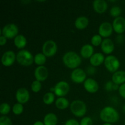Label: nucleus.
I'll return each mask as SVG.
<instances>
[{
    "label": "nucleus",
    "mask_w": 125,
    "mask_h": 125,
    "mask_svg": "<svg viewBox=\"0 0 125 125\" xmlns=\"http://www.w3.org/2000/svg\"><path fill=\"white\" fill-rule=\"evenodd\" d=\"M123 111H124L125 112V105L124 106H123Z\"/></svg>",
    "instance_id": "a19ab883"
},
{
    "label": "nucleus",
    "mask_w": 125,
    "mask_h": 125,
    "mask_svg": "<svg viewBox=\"0 0 125 125\" xmlns=\"http://www.w3.org/2000/svg\"><path fill=\"white\" fill-rule=\"evenodd\" d=\"M118 92H119V94L120 95V96L122 98L125 99V83L120 86L119 89H118Z\"/></svg>",
    "instance_id": "f704fd0d"
},
{
    "label": "nucleus",
    "mask_w": 125,
    "mask_h": 125,
    "mask_svg": "<svg viewBox=\"0 0 125 125\" xmlns=\"http://www.w3.org/2000/svg\"><path fill=\"white\" fill-rule=\"evenodd\" d=\"M89 20L88 18L84 16H81L76 19L74 22V26L76 28L79 30H83L88 26Z\"/></svg>",
    "instance_id": "412c9836"
},
{
    "label": "nucleus",
    "mask_w": 125,
    "mask_h": 125,
    "mask_svg": "<svg viewBox=\"0 0 125 125\" xmlns=\"http://www.w3.org/2000/svg\"><path fill=\"white\" fill-rule=\"evenodd\" d=\"M83 84L85 90L90 94H95L99 89L98 83L92 78H87Z\"/></svg>",
    "instance_id": "2eb2a0df"
},
{
    "label": "nucleus",
    "mask_w": 125,
    "mask_h": 125,
    "mask_svg": "<svg viewBox=\"0 0 125 125\" xmlns=\"http://www.w3.org/2000/svg\"><path fill=\"white\" fill-rule=\"evenodd\" d=\"M63 63L67 68L74 70L78 68L82 62V59L74 51L65 52L62 57Z\"/></svg>",
    "instance_id": "f03ea898"
},
{
    "label": "nucleus",
    "mask_w": 125,
    "mask_h": 125,
    "mask_svg": "<svg viewBox=\"0 0 125 125\" xmlns=\"http://www.w3.org/2000/svg\"><path fill=\"white\" fill-rule=\"evenodd\" d=\"M56 107L60 110H64L68 108L70 105L69 101L64 97H59L55 101Z\"/></svg>",
    "instance_id": "b1692460"
},
{
    "label": "nucleus",
    "mask_w": 125,
    "mask_h": 125,
    "mask_svg": "<svg viewBox=\"0 0 125 125\" xmlns=\"http://www.w3.org/2000/svg\"><path fill=\"white\" fill-rule=\"evenodd\" d=\"M103 125H112V124H110V123H104Z\"/></svg>",
    "instance_id": "ea45409f"
},
{
    "label": "nucleus",
    "mask_w": 125,
    "mask_h": 125,
    "mask_svg": "<svg viewBox=\"0 0 125 125\" xmlns=\"http://www.w3.org/2000/svg\"><path fill=\"white\" fill-rule=\"evenodd\" d=\"M11 107L7 103H3L0 106V114L2 115H6L10 112Z\"/></svg>",
    "instance_id": "c85d7f7f"
},
{
    "label": "nucleus",
    "mask_w": 125,
    "mask_h": 125,
    "mask_svg": "<svg viewBox=\"0 0 125 125\" xmlns=\"http://www.w3.org/2000/svg\"><path fill=\"white\" fill-rule=\"evenodd\" d=\"M48 70L45 66H38L34 71V76L36 80L43 82L48 77Z\"/></svg>",
    "instance_id": "ddd939ff"
},
{
    "label": "nucleus",
    "mask_w": 125,
    "mask_h": 125,
    "mask_svg": "<svg viewBox=\"0 0 125 125\" xmlns=\"http://www.w3.org/2000/svg\"><path fill=\"white\" fill-rule=\"evenodd\" d=\"M54 94L59 97H64L70 91V85L67 82L61 81L58 82L54 87Z\"/></svg>",
    "instance_id": "6e6552de"
},
{
    "label": "nucleus",
    "mask_w": 125,
    "mask_h": 125,
    "mask_svg": "<svg viewBox=\"0 0 125 125\" xmlns=\"http://www.w3.org/2000/svg\"><path fill=\"white\" fill-rule=\"evenodd\" d=\"M57 51V45L54 41L49 40L45 42L42 46V53L46 57L54 56Z\"/></svg>",
    "instance_id": "0eeeda50"
},
{
    "label": "nucleus",
    "mask_w": 125,
    "mask_h": 125,
    "mask_svg": "<svg viewBox=\"0 0 125 125\" xmlns=\"http://www.w3.org/2000/svg\"><path fill=\"white\" fill-rule=\"evenodd\" d=\"M104 64L107 70L112 73L117 72L120 66L118 59L113 55H109L105 57Z\"/></svg>",
    "instance_id": "39448f33"
},
{
    "label": "nucleus",
    "mask_w": 125,
    "mask_h": 125,
    "mask_svg": "<svg viewBox=\"0 0 125 125\" xmlns=\"http://www.w3.org/2000/svg\"><path fill=\"white\" fill-rule=\"evenodd\" d=\"M92 4L94 10L98 13H104L108 8L107 2L104 0H95Z\"/></svg>",
    "instance_id": "f3484780"
},
{
    "label": "nucleus",
    "mask_w": 125,
    "mask_h": 125,
    "mask_svg": "<svg viewBox=\"0 0 125 125\" xmlns=\"http://www.w3.org/2000/svg\"><path fill=\"white\" fill-rule=\"evenodd\" d=\"M114 48V43L111 39L109 38L103 39L101 45V50L103 53L110 54L113 52Z\"/></svg>",
    "instance_id": "dca6fc26"
},
{
    "label": "nucleus",
    "mask_w": 125,
    "mask_h": 125,
    "mask_svg": "<svg viewBox=\"0 0 125 125\" xmlns=\"http://www.w3.org/2000/svg\"><path fill=\"white\" fill-rule=\"evenodd\" d=\"M46 61V56L42 52H39L34 56V62L38 66L44 65Z\"/></svg>",
    "instance_id": "393cba45"
},
{
    "label": "nucleus",
    "mask_w": 125,
    "mask_h": 125,
    "mask_svg": "<svg viewBox=\"0 0 125 125\" xmlns=\"http://www.w3.org/2000/svg\"><path fill=\"white\" fill-rule=\"evenodd\" d=\"M65 125H80V124L76 120L69 119L65 122Z\"/></svg>",
    "instance_id": "c9c22d12"
},
{
    "label": "nucleus",
    "mask_w": 125,
    "mask_h": 125,
    "mask_svg": "<svg viewBox=\"0 0 125 125\" xmlns=\"http://www.w3.org/2000/svg\"><path fill=\"white\" fill-rule=\"evenodd\" d=\"M104 56L101 52H96L89 59L90 63L93 67H98L104 62Z\"/></svg>",
    "instance_id": "a211bd4d"
},
{
    "label": "nucleus",
    "mask_w": 125,
    "mask_h": 125,
    "mask_svg": "<svg viewBox=\"0 0 125 125\" xmlns=\"http://www.w3.org/2000/svg\"><path fill=\"white\" fill-rule=\"evenodd\" d=\"M112 81L117 85H122L125 83V71L118 70L113 73Z\"/></svg>",
    "instance_id": "aec40b11"
},
{
    "label": "nucleus",
    "mask_w": 125,
    "mask_h": 125,
    "mask_svg": "<svg viewBox=\"0 0 125 125\" xmlns=\"http://www.w3.org/2000/svg\"><path fill=\"white\" fill-rule=\"evenodd\" d=\"M58 118L57 115L53 113H48L43 118V123L45 125H57Z\"/></svg>",
    "instance_id": "5701e85b"
},
{
    "label": "nucleus",
    "mask_w": 125,
    "mask_h": 125,
    "mask_svg": "<svg viewBox=\"0 0 125 125\" xmlns=\"http://www.w3.org/2000/svg\"><path fill=\"white\" fill-rule=\"evenodd\" d=\"M0 125H12L10 118L6 115H2L0 117Z\"/></svg>",
    "instance_id": "473e14b6"
},
{
    "label": "nucleus",
    "mask_w": 125,
    "mask_h": 125,
    "mask_svg": "<svg viewBox=\"0 0 125 125\" xmlns=\"http://www.w3.org/2000/svg\"><path fill=\"white\" fill-rule=\"evenodd\" d=\"M33 125H44L43 122H41V121H36V122L33 124Z\"/></svg>",
    "instance_id": "58836bf2"
},
{
    "label": "nucleus",
    "mask_w": 125,
    "mask_h": 125,
    "mask_svg": "<svg viewBox=\"0 0 125 125\" xmlns=\"http://www.w3.org/2000/svg\"><path fill=\"white\" fill-rule=\"evenodd\" d=\"M6 43H7V38L5 37L2 35H1L0 36V45L2 46L6 45Z\"/></svg>",
    "instance_id": "e433bc0d"
},
{
    "label": "nucleus",
    "mask_w": 125,
    "mask_h": 125,
    "mask_svg": "<svg viewBox=\"0 0 125 125\" xmlns=\"http://www.w3.org/2000/svg\"><path fill=\"white\" fill-rule=\"evenodd\" d=\"M17 61L21 65L29 66L34 62V57L28 50H21L17 52Z\"/></svg>",
    "instance_id": "20e7f679"
},
{
    "label": "nucleus",
    "mask_w": 125,
    "mask_h": 125,
    "mask_svg": "<svg viewBox=\"0 0 125 125\" xmlns=\"http://www.w3.org/2000/svg\"><path fill=\"white\" fill-rule=\"evenodd\" d=\"M110 2H116V1H110Z\"/></svg>",
    "instance_id": "79ce46f5"
},
{
    "label": "nucleus",
    "mask_w": 125,
    "mask_h": 125,
    "mask_svg": "<svg viewBox=\"0 0 125 125\" xmlns=\"http://www.w3.org/2000/svg\"><path fill=\"white\" fill-rule=\"evenodd\" d=\"M15 98L18 103L26 104L30 98L29 91L24 87L19 88L15 94Z\"/></svg>",
    "instance_id": "f8f14e48"
},
{
    "label": "nucleus",
    "mask_w": 125,
    "mask_h": 125,
    "mask_svg": "<svg viewBox=\"0 0 125 125\" xmlns=\"http://www.w3.org/2000/svg\"><path fill=\"white\" fill-rule=\"evenodd\" d=\"M95 67H93V66H92V67H89V69H87V72H88V73H90V74H94V73H95Z\"/></svg>",
    "instance_id": "4c0bfd02"
},
{
    "label": "nucleus",
    "mask_w": 125,
    "mask_h": 125,
    "mask_svg": "<svg viewBox=\"0 0 125 125\" xmlns=\"http://www.w3.org/2000/svg\"><path fill=\"white\" fill-rule=\"evenodd\" d=\"M42 89L41 82L37 80L34 81L31 84V90L33 92L37 93L40 91Z\"/></svg>",
    "instance_id": "2f4dec72"
},
{
    "label": "nucleus",
    "mask_w": 125,
    "mask_h": 125,
    "mask_svg": "<svg viewBox=\"0 0 125 125\" xmlns=\"http://www.w3.org/2000/svg\"><path fill=\"white\" fill-rule=\"evenodd\" d=\"M70 108L72 113L77 117H83L87 112V106L81 100H74L71 103Z\"/></svg>",
    "instance_id": "7ed1b4c3"
},
{
    "label": "nucleus",
    "mask_w": 125,
    "mask_h": 125,
    "mask_svg": "<svg viewBox=\"0 0 125 125\" xmlns=\"http://www.w3.org/2000/svg\"></svg>",
    "instance_id": "37998d69"
},
{
    "label": "nucleus",
    "mask_w": 125,
    "mask_h": 125,
    "mask_svg": "<svg viewBox=\"0 0 125 125\" xmlns=\"http://www.w3.org/2000/svg\"><path fill=\"white\" fill-rule=\"evenodd\" d=\"M110 15L111 17H115V18H117V17H120L121 13H122V9L118 6H113L112 8L110 10Z\"/></svg>",
    "instance_id": "7c9ffc66"
},
{
    "label": "nucleus",
    "mask_w": 125,
    "mask_h": 125,
    "mask_svg": "<svg viewBox=\"0 0 125 125\" xmlns=\"http://www.w3.org/2000/svg\"><path fill=\"white\" fill-rule=\"evenodd\" d=\"M23 110H24L23 105L18 103L15 104L12 107V112L15 115H17L21 114L23 112Z\"/></svg>",
    "instance_id": "cd10ccee"
},
{
    "label": "nucleus",
    "mask_w": 125,
    "mask_h": 125,
    "mask_svg": "<svg viewBox=\"0 0 125 125\" xmlns=\"http://www.w3.org/2000/svg\"><path fill=\"white\" fill-rule=\"evenodd\" d=\"M113 31V27L111 23L109 22H103L99 26L98 34L102 37L107 39L112 35Z\"/></svg>",
    "instance_id": "9d476101"
},
{
    "label": "nucleus",
    "mask_w": 125,
    "mask_h": 125,
    "mask_svg": "<svg viewBox=\"0 0 125 125\" xmlns=\"http://www.w3.org/2000/svg\"><path fill=\"white\" fill-rule=\"evenodd\" d=\"M80 125H93V120L90 117H84L81 120Z\"/></svg>",
    "instance_id": "72a5a7b5"
},
{
    "label": "nucleus",
    "mask_w": 125,
    "mask_h": 125,
    "mask_svg": "<svg viewBox=\"0 0 125 125\" xmlns=\"http://www.w3.org/2000/svg\"><path fill=\"white\" fill-rule=\"evenodd\" d=\"M120 86L118 85L114 84L112 81H109L107 82L105 84L104 88L105 90L107 92L112 91V90H116L119 89Z\"/></svg>",
    "instance_id": "c756f323"
},
{
    "label": "nucleus",
    "mask_w": 125,
    "mask_h": 125,
    "mask_svg": "<svg viewBox=\"0 0 125 125\" xmlns=\"http://www.w3.org/2000/svg\"><path fill=\"white\" fill-rule=\"evenodd\" d=\"M17 61V54L12 51H7L2 54L1 63L5 67H10Z\"/></svg>",
    "instance_id": "9b49d317"
},
{
    "label": "nucleus",
    "mask_w": 125,
    "mask_h": 125,
    "mask_svg": "<svg viewBox=\"0 0 125 125\" xmlns=\"http://www.w3.org/2000/svg\"><path fill=\"white\" fill-rule=\"evenodd\" d=\"M71 79L75 84L84 83L87 79V74L81 68H76L71 73Z\"/></svg>",
    "instance_id": "1a4fd4ad"
},
{
    "label": "nucleus",
    "mask_w": 125,
    "mask_h": 125,
    "mask_svg": "<svg viewBox=\"0 0 125 125\" xmlns=\"http://www.w3.org/2000/svg\"><path fill=\"white\" fill-rule=\"evenodd\" d=\"M100 117L104 123H115L119 120L118 111L112 106H106L100 111Z\"/></svg>",
    "instance_id": "f257e3e1"
},
{
    "label": "nucleus",
    "mask_w": 125,
    "mask_h": 125,
    "mask_svg": "<svg viewBox=\"0 0 125 125\" xmlns=\"http://www.w3.org/2000/svg\"><path fill=\"white\" fill-rule=\"evenodd\" d=\"M102 37L99 34H96L94 35V36L92 37L91 39V44L92 46H101V43L103 42Z\"/></svg>",
    "instance_id": "bb28decb"
},
{
    "label": "nucleus",
    "mask_w": 125,
    "mask_h": 125,
    "mask_svg": "<svg viewBox=\"0 0 125 125\" xmlns=\"http://www.w3.org/2000/svg\"><path fill=\"white\" fill-rule=\"evenodd\" d=\"M13 43L15 46L18 49H23L26 46L27 40L26 38L21 34H18L14 39Z\"/></svg>",
    "instance_id": "4be33fe9"
},
{
    "label": "nucleus",
    "mask_w": 125,
    "mask_h": 125,
    "mask_svg": "<svg viewBox=\"0 0 125 125\" xmlns=\"http://www.w3.org/2000/svg\"><path fill=\"white\" fill-rule=\"evenodd\" d=\"M18 28L14 23H9L5 25L1 29V34L9 39H14L18 35Z\"/></svg>",
    "instance_id": "423d86ee"
},
{
    "label": "nucleus",
    "mask_w": 125,
    "mask_h": 125,
    "mask_svg": "<svg viewBox=\"0 0 125 125\" xmlns=\"http://www.w3.org/2000/svg\"><path fill=\"white\" fill-rule=\"evenodd\" d=\"M55 100V94L54 93L47 92L44 95L43 97V101L44 104L46 105H51L54 103Z\"/></svg>",
    "instance_id": "a878e982"
},
{
    "label": "nucleus",
    "mask_w": 125,
    "mask_h": 125,
    "mask_svg": "<svg viewBox=\"0 0 125 125\" xmlns=\"http://www.w3.org/2000/svg\"><path fill=\"white\" fill-rule=\"evenodd\" d=\"M112 27L116 33L123 34L125 31V18L122 17L115 18L112 23Z\"/></svg>",
    "instance_id": "4468645a"
},
{
    "label": "nucleus",
    "mask_w": 125,
    "mask_h": 125,
    "mask_svg": "<svg viewBox=\"0 0 125 125\" xmlns=\"http://www.w3.org/2000/svg\"><path fill=\"white\" fill-rule=\"evenodd\" d=\"M81 56L84 59H90L94 54V48L90 44L83 45L80 50Z\"/></svg>",
    "instance_id": "6ab92c4d"
}]
</instances>
